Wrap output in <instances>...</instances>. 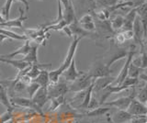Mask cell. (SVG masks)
Instances as JSON below:
<instances>
[{"mask_svg": "<svg viewBox=\"0 0 147 123\" xmlns=\"http://www.w3.org/2000/svg\"><path fill=\"white\" fill-rule=\"evenodd\" d=\"M94 80L95 79L92 78L87 73L82 72L81 75L78 76L75 81L72 82L71 85H69V91L76 93L83 90H86L91 85V84L93 83Z\"/></svg>", "mask_w": 147, "mask_h": 123, "instance_id": "cell-1", "label": "cell"}, {"mask_svg": "<svg viewBox=\"0 0 147 123\" xmlns=\"http://www.w3.org/2000/svg\"><path fill=\"white\" fill-rule=\"evenodd\" d=\"M135 52H136V45L133 44V45H131L130 48H129V52H128V55L126 57V60H125V63H124V65L121 68V72H119V74L118 75V76L115 78V81L113 82V85H121L122 82L125 80V78L128 76V70H129V67H130V65L131 63V60L133 56L135 55Z\"/></svg>", "mask_w": 147, "mask_h": 123, "instance_id": "cell-2", "label": "cell"}, {"mask_svg": "<svg viewBox=\"0 0 147 123\" xmlns=\"http://www.w3.org/2000/svg\"><path fill=\"white\" fill-rule=\"evenodd\" d=\"M135 87V86H134ZM132 88V92L131 94H129L128 95L125 97H119L117 99H114L112 101H109V102H105L102 106H107V107H114L116 108L118 110H127L131 102V100L133 98L136 97V91L135 88Z\"/></svg>", "mask_w": 147, "mask_h": 123, "instance_id": "cell-3", "label": "cell"}, {"mask_svg": "<svg viewBox=\"0 0 147 123\" xmlns=\"http://www.w3.org/2000/svg\"><path fill=\"white\" fill-rule=\"evenodd\" d=\"M87 74L93 79H98L101 77L110 76V75L112 74V70L110 69V67L106 65V63H103L100 61H96L92 65Z\"/></svg>", "mask_w": 147, "mask_h": 123, "instance_id": "cell-4", "label": "cell"}, {"mask_svg": "<svg viewBox=\"0 0 147 123\" xmlns=\"http://www.w3.org/2000/svg\"><path fill=\"white\" fill-rule=\"evenodd\" d=\"M82 40V38H77V37H74V40L71 42L70 46H69L68 52L66 53L65 59H64V62L61 65L59 68H57V70L63 74V71L66 69V68L70 65L71 62L75 59V54L76 52V49L78 47V44H79V42Z\"/></svg>", "mask_w": 147, "mask_h": 123, "instance_id": "cell-5", "label": "cell"}, {"mask_svg": "<svg viewBox=\"0 0 147 123\" xmlns=\"http://www.w3.org/2000/svg\"><path fill=\"white\" fill-rule=\"evenodd\" d=\"M49 98L63 95L69 91V85L65 81H58L56 84H49L47 86Z\"/></svg>", "mask_w": 147, "mask_h": 123, "instance_id": "cell-6", "label": "cell"}, {"mask_svg": "<svg viewBox=\"0 0 147 123\" xmlns=\"http://www.w3.org/2000/svg\"><path fill=\"white\" fill-rule=\"evenodd\" d=\"M9 101H10L11 105H15V106L18 107H22V108H31L34 109L35 111L39 112V113H42L41 111V108H40L37 105L32 101V99L30 98H27V97H14L9 98Z\"/></svg>", "mask_w": 147, "mask_h": 123, "instance_id": "cell-7", "label": "cell"}, {"mask_svg": "<svg viewBox=\"0 0 147 123\" xmlns=\"http://www.w3.org/2000/svg\"><path fill=\"white\" fill-rule=\"evenodd\" d=\"M132 32H133V40H134L135 44H139L140 46L144 45V32L141 23L140 17L137 15L136 19L133 22L132 26Z\"/></svg>", "mask_w": 147, "mask_h": 123, "instance_id": "cell-8", "label": "cell"}, {"mask_svg": "<svg viewBox=\"0 0 147 123\" xmlns=\"http://www.w3.org/2000/svg\"><path fill=\"white\" fill-rule=\"evenodd\" d=\"M127 111L131 116H144L147 115V108L145 104H142L138 101L136 98H133L129 106Z\"/></svg>", "mask_w": 147, "mask_h": 123, "instance_id": "cell-9", "label": "cell"}, {"mask_svg": "<svg viewBox=\"0 0 147 123\" xmlns=\"http://www.w3.org/2000/svg\"><path fill=\"white\" fill-rule=\"evenodd\" d=\"M82 71H78L76 69V60H74L71 62L70 65H69L65 70L63 71L62 74V76H63L64 81L67 82V83H72V82L75 81L78 76L81 75Z\"/></svg>", "mask_w": 147, "mask_h": 123, "instance_id": "cell-10", "label": "cell"}, {"mask_svg": "<svg viewBox=\"0 0 147 123\" xmlns=\"http://www.w3.org/2000/svg\"><path fill=\"white\" fill-rule=\"evenodd\" d=\"M20 11V17H18L17 19H8L5 23L0 25V28H22L23 27V22L28 19V16H25V11L22 9V7L18 8Z\"/></svg>", "mask_w": 147, "mask_h": 123, "instance_id": "cell-11", "label": "cell"}, {"mask_svg": "<svg viewBox=\"0 0 147 123\" xmlns=\"http://www.w3.org/2000/svg\"><path fill=\"white\" fill-rule=\"evenodd\" d=\"M37 106L40 108H42L44 105L49 101V95H48V89L47 87H42L40 86L39 90L37 91L36 94L34 95V97L31 98Z\"/></svg>", "mask_w": 147, "mask_h": 123, "instance_id": "cell-12", "label": "cell"}, {"mask_svg": "<svg viewBox=\"0 0 147 123\" xmlns=\"http://www.w3.org/2000/svg\"><path fill=\"white\" fill-rule=\"evenodd\" d=\"M116 77L113 76H107V77H101L94 80L93 85V94H98L100 91H102L104 88L107 87L108 85L113 84Z\"/></svg>", "mask_w": 147, "mask_h": 123, "instance_id": "cell-13", "label": "cell"}, {"mask_svg": "<svg viewBox=\"0 0 147 123\" xmlns=\"http://www.w3.org/2000/svg\"><path fill=\"white\" fill-rule=\"evenodd\" d=\"M63 20L66 22L67 25H70L74 23V22L77 21L76 11H75V7L73 5L72 0H69L68 5L66 7H63Z\"/></svg>", "mask_w": 147, "mask_h": 123, "instance_id": "cell-14", "label": "cell"}, {"mask_svg": "<svg viewBox=\"0 0 147 123\" xmlns=\"http://www.w3.org/2000/svg\"><path fill=\"white\" fill-rule=\"evenodd\" d=\"M30 40L28 39L27 40H25L24 44L22 45L21 47H20L18 49L15 50L13 52H10V53H7V54H4V55H1L2 58H5V59H13L15 56L18 55V54H21V55L25 56L28 54V52H30Z\"/></svg>", "mask_w": 147, "mask_h": 123, "instance_id": "cell-15", "label": "cell"}, {"mask_svg": "<svg viewBox=\"0 0 147 123\" xmlns=\"http://www.w3.org/2000/svg\"><path fill=\"white\" fill-rule=\"evenodd\" d=\"M136 17H137V8L133 7L127 13L125 17H123L124 22H123L122 31L123 30H132L133 22H134Z\"/></svg>", "mask_w": 147, "mask_h": 123, "instance_id": "cell-16", "label": "cell"}, {"mask_svg": "<svg viewBox=\"0 0 147 123\" xmlns=\"http://www.w3.org/2000/svg\"><path fill=\"white\" fill-rule=\"evenodd\" d=\"M132 116L127 110H118L113 114L110 120L113 123H130Z\"/></svg>", "mask_w": 147, "mask_h": 123, "instance_id": "cell-17", "label": "cell"}, {"mask_svg": "<svg viewBox=\"0 0 147 123\" xmlns=\"http://www.w3.org/2000/svg\"><path fill=\"white\" fill-rule=\"evenodd\" d=\"M38 44H34L30 46V52H28L27 55L24 56V58L22 59L23 61L27 62L30 65H35V63H38Z\"/></svg>", "mask_w": 147, "mask_h": 123, "instance_id": "cell-18", "label": "cell"}, {"mask_svg": "<svg viewBox=\"0 0 147 123\" xmlns=\"http://www.w3.org/2000/svg\"><path fill=\"white\" fill-rule=\"evenodd\" d=\"M128 52H129V50H126V49L118 50L117 52H115L114 53L111 54V56L109 57L108 62L106 63V65L110 67L114 63H116L117 61L121 60V59H123V58H126L128 55Z\"/></svg>", "mask_w": 147, "mask_h": 123, "instance_id": "cell-19", "label": "cell"}, {"mask_svg": "<svg viewBox=\"0 0 147 123\" xmlns=\"http://www.w3.org/2000/svg\"><path fill=\"white\" fill-rule=\"evenodd\" d=\"M36 82L37 84H39L40 86H42V87H47L50 84V78H49V72L47 70H43L41 69L40 75L36 77L33 80Z\"/></svg>", "mask_w": 147, "mask_h": 123, "instance_id": "cell-20", "label": "cell"}, {"mask_svg": "<svg viewBox=\"0 0 147 123\" xmlns=\"http://www.w3.org/2000/svg\"><path fill=\"white\" fill-rule=\"evenodd\" d=\"M110 110L109 107L107 106H99L98 108L91 109L86 112V116L87 117H100V116H104L105 114H107Z\"/></svg>", "mask_w": 147, "mask_h": 123, "instance_id": "cell-21", "label": "cell"}, {"mask_svg": "<svg viewBox=\"0 0 147 123\" xmlns=\"http://www.w3.org/2000/svg\"><path fill=\"white\" fill-rule=\"evenodd\" d=\"M0 34L6 36L7 39H12V40H27L28 38L25 35H20L13 32L11 30H6L4 28H0Z\"/></svg>", "mask_w": 147, "mask_h": 123, "instance_id": "cell-22", "label": "cell"}, {"mask_svg": "<svg viewBox=\"0 0 147 123\" xmlns=\"http://www.w3.org/2000/svg\"><path fill=\"white\" fill-rule=\"evenodd\" d=\"M86 89L76 93V95H74V97L71 100V104L73 105L74 107H76V108H78L81 106L82 103L84 102V99H85V97H86Z\"/></svg>", "mask_w": 147, "mask_h": 123, "instance_id": "cell-23", "label": "cell"}, {"mask_svg": "<svg viewBox=\"0 0 147 123\" xmlns=\"http://www.w3.org/2000/svg\"><path fill=\"white\" fill-rule=\"evenodd\" d=\"M77 2V6H79V9L86 10H94L96 7L95 0H76Z\"/></svg>", "mask_w": 147, "mask_h": 123, "instance_id": "cell-24", "label": "cell"}, {"mask_svg": "<svg viewBox=\"0 0 147 123\" xmlns=\"http://www.w3.org/2000/svg\"><path fill=\"white\" fill-rule=\"evenodd\" d=\"M123 22H124V17L121 15H119L117 17H115L111 21H109V23L112 30L115 32V31H118L122 29Z\"/></svg>", "mask_w": 147, "mask_h": 123, "instance_id": "cell-25", "label": "cell"}, {"mask_svg": "<svg viewBox=\"0 0 147 123\" xmlns=\"http://www.w3.org/2000/svg\"><path fill=\"white\" fill-rule=\"evenodd\" d=\"M0 103L4 105L7 108V110H12L13 109V106L11 105L10 101H9V98L7 97V88H4L3 90L0 91Z\"/></svg>", "mask_w": 147, "mask_h": 123, "instance_id": "cell-26", "label": "cell"}, {"mask_svg": "<svg viewBox=\"0 0 147 123\" xmlns=\"http://www.w3.org/2000/svg\"><path fill=\"white\" fill-rule=\"evenodd\" d=\"M96 5L102 8H110L119 3V0H95Z\"/></svg>", "mask_w": 147, "mask_h": 123, "instance_id": "cell-27", "label": "cell"}, {"mask_svg": "<svg viewBox=\"0 0 147 123\" xmlns=\"http://www.w3.org/2000/svg\"><path fill=\"white\" fill-rule=\"evenodd\" d=\"M142 71L144 70L135 65H133L131 63L130 67H129V70H128V76L131 77V78H139V76L142 73Z\"/></svg>", "mask_w": 147, "mask_h": 123, "instance_id": "cell-28", "label": "cell"}, {"mask_svg": "<svg viewBox=\"0 0 147 123\" xmlns=\"http://www.w3.org/2000/svg\"><path fill=\"white\" fill-rule=\"evenodd\" d=\"M40 87V85L37 84L36 82H34V81H32L30 84H29L26 86V90H27L28 94H29V97H30V99L34 97V95L36 94L37 91L39 90Z\"/></svg>", "mask_w": 147, "mask_h": 123, "instance_id": "cell-29", "label": "cell"}, {"mask_svg": "<svg viewBox=\"0 0 147 123\" xmlns=\"http://www.w3.org/2000/svg\"><path fill=\"white\" fill-rule=\"evenodd\" d=\"M51 100V111H53L55 110L56 108H58L63 103L64 101V97L63 95H60V97H53V98H50Z\"/></svg>", "mask_w": 147, "mask_h": 123, "instance_id": "cell-30", "label": "cell"}, {"mask_svg": "<svg viewBox=\"0 0 147 123\" xmlns=\"http://www.w3.org/2000/svg\"><path fill=\"white\" fill-rule=\"evenodd\" d=\"M135 98L142 104H145L147 102V83L144 85V87L136 94Z\"/></svg>", "mask_w": 147, "mask_h": 123, "instance_id": "cell-31", "label": "cell"}, {"mask_svg": "<svg viewBox=\"0 0 147 123\" xmlns=\"http://www.w3.org/2000/svg\"><path fill=\"white\" fill-rule=\"evenodd\" d=\"M13 2H14V0H7L6 3H5L4 7H3V8H2L1 14L5 17V19H6V20L9 19V13H10V9L12 7Z\"/></svg>", "mask_w": 147, "mask_h": 123, "instance_id": "cell-32", "label": "cell"}, {"mask_svg": "<svg viewBox=\"0 0 147 123\" xmlns=\"http://www.w3.org/2000/svg\"><path fill=\"white\" fill-rule=\"evenodd\" d=\"M110 16V12L108 8H102L100 11L96 12V17H98V19L99 21H105V20H109Z\"/></svg>", "mask_w": 147, "mask_h": 123, "instance_id": "cell-33", "label": "cell"}, {"mask_svg": "<svg viewBox=\"0 0 147 123\" xmlns=\"http://www.w3.org/2000/svg\"><path fill=\"white\" fill-rule=\"evenodd\" d=\"M62 76V74L57 69L53 71L49 72V78H50V84H56L60 80V77Z\"/></svg>", "mask_w": 147, "mask_h": 123, "instance_id": "cell-34", "label": "cell"}, {"mask_svg": "<svg viewBox=\"0 0 147 123\" xmlns=\"http://www.w3.org/2000/svg\"><path fill=\"white\" fill-rule=\"evenodd\" d=\"M92 21H94V17L92 16L91 14H89V13H86V14L83 15L79 19V20H77L78 24H79V25L89 23V22H92Z\"/></svg>", "mask_w": 147, "mask_h": 123, "instance_id": "cell-35", "label": "cell"}, {"mask_svg": "<svg viewBox=\"0 0 147 123\" xmlns=\"http://www.w3.org/2000/svg\"><path fill=\"white\" fill-rule=\"evenodd\" d=\"M79 25V24H78ZM83 30H85L86 31H88V32H93V31L96 30V23L94 21L89 22V23H86L83 25H79Z\"/></svg>", "mask_w": 147, "mask_h": 123, "instance_id": "cell-36", "label": "cell"}, {"mask_svg": "<svg viewBox=\"0 0 147 123\" xmlns=\"http://www.w3.org/2000/svg\"><path fill=\"white\" fill-rule=\"evenodd\" d=\"M12 110H7L0 116V123H7L12 118Z\"/></svg>", "mask_w": 147, "mask_h": 123, "instance_id": "cell-37", "label": "cell"}, {"mask_svg": "<svg viewBox=\"0 0 147 123\" xmlns=\"http://www.w3.org/2000/svg\"><path fill=\"white\" fill-rule=\"evenodd\" d=\"M26 85L24 83H22V82L20 80H18L15 85H14V87L13 89L16 91V92H21V91H23L24 89H26Z\"/></svg>", "mask_w": 147, "mask_h": 123, "instance_id": "cell-38", "label": "cell"}, {"mask_svg": "<svg viewBox=\"0 0 147 123\" xmlns=\"http://www.w3.org/2000/svg\"><path fill=\"white\" fill-rule=\"evenodd\" d=\"M114 40H115V42H117L119 44H122V43H124V42H126L125 38H124V36L122 34V32H118L117 34H115Z\"/></svg>", "mask_w": 147, "mask_h": 123, "instance_id": "cell-39", "label": "cell"}, {"mask_svg": "<svg viewBox=\"0 0 147 123\" xmlns=\"http://www.w3.org/2000/svg\"><path fill=\"white\" fill-rule=\"evenodd\" d=\"M124 38H125V40H131L133 39V32L132 30H123L121 31Z\"/></svg>", "mask_w": 147, "mask_h": 123, "instance_id": "cell-40", "label": "cell"}, {"mask_svg": "<svg viewBox=\"0 0 147 123\" xmlns=\"http://www.w3.org/2000/svg\"><path fill=\"white\" fill-rule=\"evenodd\" d=\"M62 31L65 34V35H67L69 38H71V37H73V33H72V31H71V29L69 28V26L67 25L66 27H64V28L62 30Z\"/></svg>", "mask_w": 147, "mask_h": 123, "instance_id": "cell-41", "label": "cell"}, {"mask_svg": "<svg viewBox=\"0 0 147 123\" xmlns=\"http://www.w3.org/2000/svg\"><path fill=\"white\" fill-rule=\"evenodd\" d=\"M14 1H16V2H20V3H22L23 5L25 6L26 11H27V12L29 11V9H30V3H29V1H28V0H14Z\"/></svg>", "mask_w": 147, "mask_h": 123, "instance_id": "cell-42", "label": "cell"}, {"mask_svg": "<svg viewBox=\"0 0 147 123\" xmlns=\"http://www.w3.org/2000/svg\"><path fill=\"white\" fill-rule=\"evenodd\" d=\"M139 79H141V80H142V81H144V82H146V83H147V75H146L145 74H144V73H142V74L140 75Z\"/></svg>", "mask_w": 147, "mask_h": 123, "instance_id": "cell-43", "label": "cell"}, {"mask_svg": "<svg viewBox=\"0 0 147 123\" xmlns=\"http://www.w3.org/2000/svg\"><path fill=\"white\" fill-rule=\"evenodd\" d=\"M0 62L7 63V65H9V62H10V60H9V59H5V58H2V57H1V55H0Z\"/></svg>", "mask_w": 147, "mask_h": 123, "instance_id": "cell-44", "label": "cell"}, {"mask_svg": "<svg viewBox=\"0 0 147 123\" xmlns=\"http://www.w3.org/2000/svg\"><path fill=\"white\" fill-rule=\"evenodd\" d=\"M59 1H61L62 5L63 7H66L68 5V3H69V0H59Z\"/></svg>", "mask_w": 147, "mask_h": 123, "instance_id": "cell-45", "label": "cell"}, {"mask_svg": "<svg viewBox=\"0 0 147 123\" xmlns=\"http://www.w3.org/2000/svg\"><path fill=\"white\" fill-rule=\"evenodd\" d=\"M7 20L6 19H5V17L2 16V14H1V13H0V25H1V24H3V23H5V22H6Z\"/></svg>", "mask_w": 147, "mask_h": 123, "instance_id": "cell-46", "label": "cell"}, {"mask_svg": "<svg viewBox=\"0 0 147 123\" xmlns=\"http://www.w3.org/2000/svg\"><path fill=\"white\" fill-rule=\"evenodd\" d=\"M7 38L6 37V36H4V35H1L0 34V43H1L3 40H7Z\"/></svg>", "mask_w": 147, "mask_h": 123, "instance_id": "cell-47", "label": "cell"}, {"mask_svg": "<svg viewBox=\"0 0 147 123\" xmlns=\"http://www.w3.org/2000/svg\"><path fill=\"white\" fill-rule=\"evenodd\" d=\"M4 88H5V87H4V86H3V85H2L1 84H0V91H1V90H3Z\"/></svg>", "mask_w": 147, "mask_h": 123, "instance_id": "cell-48", "label": "cell"}, {"mask_svg": "<svg viewBox=\"0 0 147 123\" xmlns=\"http://www.w3.org/2000/svg\"><path fill=\"white\" fill-rule=\"evenodd\" d=\"M108 121H109V123H113V122L111 121V120H110V118H109V117H108Z\"/></svg>", "mask_w": 147, "mask_h": 123, "instance_id": "cell-49", "label": "cell"}, {"mask_svg": "<svg viewBox=\"0 0 147 123\" xmlns=\"http://www.w3.org/2000/svg\"><path fill=\"white\" fill-rule=\"evenodd\" d=\"M40 1H42V0H40Z\"/></svg>", "mask_w": 147, "mask_h": 123, "instance_id": "cell-50", "label": "cell"}, {"mask_svg": "<svg viewBox=\"0 0 147 123\" xmlns=\"http://www.w3.org/2000/svg\"><path fill=\"white\" fill-rule=\"evenodd\" d=\"M0 75H1V74H0Z\"/></svg>", "mask_w": 147, "mask_h": 123, "instance_id": "cell-51", "label": "cell"}]
</instances>
